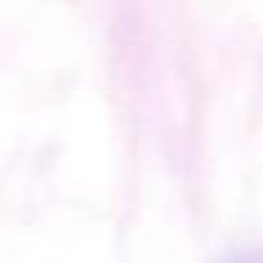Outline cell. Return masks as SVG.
I'll return each instance as SVG.
<instances>
[{"mask_svg":"<svg viewBox=\"0 0 263 263\" xmlns=\"http://www.w3.org/2000/svg\"><path fill=\"white\" fill-rule=\"evenodd\" d=\"M227 263H263V252H243V255L229 257Z\"/></svg>","mask_w":263,"mask_h":263,"instance_id":"6da1fadb","label":"cell"}]
</instances>
